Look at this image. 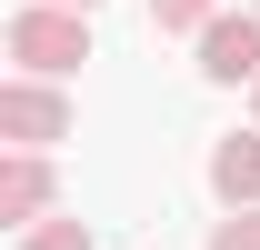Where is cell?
Returning <instances> with one entry per match:
<instances>
[{"label": "cell", "mask_w": 260, "mask_h": 250, "mask_svg": "<svg viewBox=\"0 0 260 250\" xmlns=\"http://www.w3.org/2000/svg\"><path fill=\"white\" fill-rule=\"evenodd\" d=\"M0 50H10V70L70 80V70L90 60V10H70V0H20V10L0 20Z\"/></svg>", "instance_id": "obj_1"}, {"label": "cell", "mask_w": 260, "mask_h": 250, "mask_svg": "<svg viewBox=\"0 0 260 250\" xmlns=\"http://www.w3.org/2000/svg\"><path fill=\"white\" fill-rule=\"evenodd\" d=\"M70 130H80V100L60 80H40V70H10L0 80V140L10 150H60Z\"/></svg>", "instance_id": "obj_2"}, {"label": "cell", "mask_w": 260, "mask_h": 250, "mask_svg": "<svg viewBox=\"0 0 260 250\" xmlns=\"http://www.w3.org/2000/svg\"><path fill=\"white\" fill-rule=\"evenodd\" d=\"M190 50H200L190 70L210 80V90H250V80H260V10H250V0H240V10H220Z\"/></svg>", "instance_id": "obj_3"}, {"label": "cell", "mask_w": 260, "mask_h": 250, "mask_svg": "<svg viewBox=\"0 0 260 250\" xmlns=\"http://www.w3.org/2000/svg\"><path fill=\"white\" fill-rule=\"evenodd\" d=\"M60 210V170H50V150H0V220L10 230H30V220Z\"/></svg>", "instance_id": "obj_4"}, {"label": "cell", "mask_w": 260, "mask_h": 250, "mask_svg": "<svg viewBox=\"0 0 260 250\" xmlns=\"http://www.w3.org/2000/svg\"><path fill=\"white\" fill-rule=\"evenodd\" d=\"M200 180H210L220 210H260V120H250V130H220L210 160H200Z\"/></svg>", "instance_id": "obj_5"}, {"label": "cell", "mask_w": 260, "mask_h": 250, "mask_svg": "<svg viewBox=\"0 0 260 250\" xmlns=\"http://www.w3.org/2000/svg\"><path fill=\"white\" fill-rule=\"evenodd\" d=\"M10 250H100V230H90L80 210H50V220H30V230H20Z\"/></svg>", "instance_id": "obj_6"}, {"label": "cell", "mask_w": 260, "mask_h": 250, "mask_svg": "<svg viewBox=\"0 0 260 250\" xmlns=\"http://www.w3.org/2000/svg\"><path fill=\"white\" fill-rule=\"evenodd\" d=\"M210 20H220V0H150V30L160 40H200Z\"/></svg>", "instance_id": "obj_7"}, {"label": "cell", "mask_w": 260, "mask_h": 250, "mask_svg": "<svg viewBox=\"0 0 260 250\" xmlns=\"http://www.w3.org/2000/svg\"><path fill=\"white\" fill-rule=\"evenodd\" d=\"M200 250H260V210H220Z\"/></svg>", "instance_id": "obj_8"}, {"label": "cell", "mask_w": 260, "mask_h": 250, "mask_svg": "<svg viewBox=\"0 0 260 250\" xmlns=\"http://www.w3.org/2000/svg\"><path fill=\"white\" fill-rule=\"evenodd\" d=\"M250 120H260V80H250Z\"/></svg>", "instance_id": "obj_9"}, {"label": "cell", "mask_w": 260, "mask_h": 250, "mask_svg": "<svg viewBox=\"0 0 260 250\" xmlns=\"http://www.w3.org/2000/svg\"><path fill=\"white\" fill-rule=\"evenodd\" d=\"M70 10H100V0H70Z\"/></svg>", "instance_id": "obj_10"}, {"label": "cell", "mask_w": 260, "mask_h": 250, "mask_svg": "<svg viewBox=\"0 0 260 250\" xmlns=\"http://www.w3.org/2000/svg\"><path fill=\"white\" fill-rule=\"evenodd\" d=\"M250 10H260V0H250Z\"/></svg>", "instance_id": "obj_11"}]
</instances>
